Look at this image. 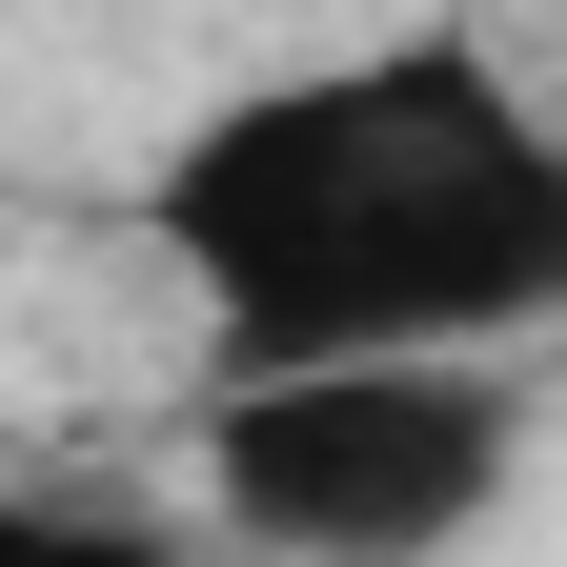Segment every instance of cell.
<instances>
[{
  "label": "cell",
  "mask_w": 567,
  "mask_h": 567,
  "mask_svg": "<svg viewBox=\"0 0 567 567\" xmlns=\"http://www.w3.org/2000/svg\"><path fill=\"white\" fill-rule=\"evenodd\" d=\"M163 264L203 284L224 365H486L507 324H567V122L466 41L305 61L163 163Z\"/></svg>",
  "instance_id": "1"
},
{
  "label": "cell",
  "mask_w": 567,
  "mask_h": 567,
  "mask_svg": "<svg viewBox=\"0 0 567 567\" xmlns=\"http://www.w3.org/2000/svg\"><path fill=\"white\" fill-rule=\"evenodd\" d=\"M224 527L264 567H425L507 486V405L466 344H365V365H224Z\"/></svg>",
  "instance_id": "2"
},
{
  "label": "cell",
  "mask_w": 567,
  "mask_h": 567,
  "mask_svg": "<svg viewBox=\"0 0 567 567\" xmlns=\"http://www.w3.org/2000/svg\"><path fill=\"white\" fill-rule=\"evenodd\" d=\"M0 567H183L163 527H102V507H0Z\"/></svg>",
  "instance_id": "3"
}]
</instances>
